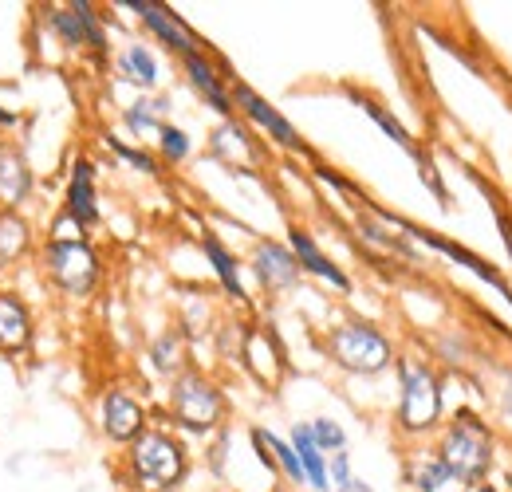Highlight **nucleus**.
Wrapping results in <instances>:
<instances>
[{
    "label": "nucleus",
    "instance_id": "1",
    "mask_svg": "<svg viewBox=\"0 0 512 492\" xmlns=\"http://www.w3.org/2000/svg\"><path fill=\"white\" fill-rule=\"evenodd\" d=\"M190 449L170 426H150L119 453L115 477L127 492H178L190 477Z\"/></svg>",
    "mask_w": 512,
    "mask_h": 492
},
{
    "label": "nucleus",
    "instance_id": "2",
    "mask_svg": "<svg viewBox=\"0 0 512 492\" xmlns=\"http://www.w3.org/2000/svg\"><path fill=\"white\" fill-rule=\"evenodd\" d=\"M36 276L44 288L56 292L64 304H91L107 284V256L95 245V237L79 241H40L36 248Z\"/></svg>",
    "mask_w": 512,
    "mask_h": 492
},
{
    "label": "nucleus",
    "instance_id": "3",
    "mask_svg": "<svg viewBox=\"0 0 512 492\" xmlns=\"http://www.w3.org/2000/svg\"><path fill=\"white\" fill-rule=\"evenodd\" d=\"M36 20L44 24L48 40L67 52L71 60L91 67H111V28L107 12L95 0H64V4H40Z\"/></svg>",
    "mask_w": 512,
    "mask_h": 492
},
{
    "label": "nucleus",
    "instance_id": "4",
    "mask_svg": "<svg viewBox=\"0 0 512 492\" xmlns=\"http://www.w3.org/2000/svg\"><path fill=\"white\" fill-rule=\"evenodd\" d=\"M166 418H170V430L209 437V433L225 430L229 398L205 370L186 367L166 386Z\"/></svg>",
    "mask_w": 512,
    "mask_h": 492
},
{
    "label": "nucleus",
    "instance_id": "5",
    "mask_svg": "<svg viewBox=\"0 0 512 492\" xmlns=\"http://www.w3.org/2000/svg\"><path fill=\"white\" fill-rule=\"evenodd\" d=\"M398 410L394 422L406 437H426L442 426V378L422 359H394Z\"/></svg>",
    "mask_w": 512,
    "mask_h": 492
},
{
    "label": "nucleus",
    "instance_id": "6",
    "mask_svg": "<svg viewBox=\"0 0 512 492\" xmlns=\"http://www.w3.org/2000/svg\"><path fill=\"white\" fill-rule=\"evenodd\" d=\"M323 351L335 367L347 370V374H359V378L386 374L398 359L386 331H379L375 323H363V319H347V323L331 327L323 335Z\"/></svg>",
    "mask_w": 512,
    "mask_h": 492
},
{
    "label": "nucleus",
    "instance_id": "7",
    "mask_svg": "<svg viewBox=\"0 0 512 492\" xmlns=\"http://www.w3.org/2000/svg\"><path fill=\"white\" fill-rule=\"evenodd\" d=\"M434 453L461 485H477L493 465V433L473 410H457L446 422Z\"/></svg>",
    "mask_w": 512,
    "mask_h": 492
},
{
    "label": "nucleus",
    "instance_id": "8",
    "mask_svg": "<svg viewBox=\"0 0 512 492\" xmlns=\"http://www.w3.org/2000/svg\"><path fill=\"white\" fill-rule=\"evenodd\" d=\"M91 418H95V433L115 449H127L138 433H146L154 426L150 422V406L127 386H103L95 394Z\"/></svg>",
    "mask_w": 512,
    "mask_h": 492
},
{
    "label": "nucleus",
    "instance_id": "9",
    "mask_svg": "<svg viewBox=\"0 0 512 492\" xmlns=\"http://www.w3.org/2000/svg\"><path fill=\"white\" fill-rule=\"evenodd\" d=\"M40 343V315L16 284H0V359L28 363Z\"/></svg>",
    "mask_w": 512,
    "mask_h": 492
},
{
    "label": "nucleus",
    "instance_id": "10",
    "mask_svg": "<svg viewBox=\"0 0 512 492\" xmlns=\"http://www.w3.org/2000/svg\"><path fill=\"white\" fill-rule=\"evenodd\" d=\"M60 213L71 217L87 237L103 225V197H99V162L87 150H75L67 162L64 197H60Z\"/></svg>",
    "mask_w": 512,
    "mask_h": 492
},
{
    "label": "nucleus",
    "instance_id": "11",
    "mask_svg": "<svg viewBox=\"0 0 512 492\" xmlns=\"http://www.w3.org/2000/svg\"><path fill=\"white\" fill-rule=\"evenodd\" d=\"M229 95H233V111H237L245 123H253L268 142H276V146H284V150H292V154H308V158H312L304 134L288 123V119H284L260 91H253L245 79L233 75V79H229Z\"/></svg>",
    "mask_w": 512,
    "mask_h": 492
},
{
    "label": "nucleus",
    "instance_id": "12",
    "mask_svg": "<svg viewBox=\"0 0 512 492\" xmlns=\"http://www.w3.org/2000/svg\"><path fill=\"white\" fill-rule=\"evenodd\" d=\"M115 8L123 12H134V20L142 24V32L162 44L166 52H174L178 60L190 56V52H201V36L193 32L190 24L170 8V4H158V0H119Z\"/></svg>",
    "mask_w": 512,
    "mask_h": 492
},
{
    "label": "nucleus",
    "instance_id": "13",
    "mask_svg": "<svg viewBox=\"0 0 512 492\" xmlns=\"http://www.w3.org/2000/svg\"><path fill=\"white\" fill-rule=\"evenodd\" d=\"M40 193V174L28 158V146L16 134H0V209H24Z\"/></svg>",
    "mask_w": 512,
    "mask_h": 492
},
{
    "label": "nucleus",
    "instance_id": "14",
    "mask_svg": "<svg viewBox=\"0 0 512 492\" xmlns=\"http://www.w3.org/2000/svg\"><path fill=\"white\" fill-rule=\"evenodd\" d=\"M249 272L260 284V292H268V296L296 292L300 280H304L292 248L284 245V241H276V237H256L253 248H249Z\"/></svg>",
    "mask_w": 512,
    "mask_h": 492
},
{
    "label": "nucleus",
    "instance_id": "15",
    "mask_svg": "<svg viewBox=\"0 0 512 492\" xmlns=\"http://www.w3.org/2000/svg\"><path fill=\"white\" fill-rule=\"evenodd\" d=\"M182 75H186V83L193 87V95L197 99H205V107L209 111H217L221 119H237V111H233V95H229V67L221 60H213L205 48L201 52H190V56H182Z\"/></svg>",
    "mask_w": 512,
    "mask_h": 492
},
{
    "label": "nucleus",
    "instance_id": "16",
    "mask_svg": "<svg viewBox=\"0 0 512 492\" xmlns=\"http://www.w3.org/2000/svg\"><path fill=\"white\" fill-rule=\"evenodd\" d=\"M44 241L40 225L24 209H0V276H12L36 260V248Z\"/></svg>",
    "mask_w": 512,
    "mask_h": 492
},
{
    "label": "nucleus",
    "instance_id": "17",
    "mask_svg": "<svg viewBox=\"0 0 512 492\" xmlns=\"http://www.w3.org/2000/svg\"><path fill=\"white\" fill-rule=\"evenodd\" d=\"M111 71H115L119 83L134 87L138 95H154L158 83H162V63H158V56H154V48L142 44V40L119 44V48L111 52Z\"/></svg>",
    "mask_w": 512,
    "mask_h": 492
},
{
    "label": "nucleus",
    "instance_id": "18",
    "mask_svg": "<svg viewBox=\"0 0 512 492\" xmlns=\"http://www.w3.org/2000/svg\"><path fill=\"white\" fill-rule=\"evenodd\" d=\"M284 245L292 248V256H296V264H300V272H304V276H316V280H323V284H331L335 292H351V276H347V272H343V268L323 252L320 241H316L308 229L292 225Z\"/></svg>",
    "mask_w": 512,
    "mask_h": 492
},
{
    "label": "nucleus",
    "instance_id": "19",
    "mask_svg": "<svg viewBox=\"0 0 512 492\" xmlns=\"http://www.w3.org/2000/svg\"><path fill=\"white\" fill-rule=\"evenodd\" d=\"M119 123H123V130H127L130 138L154 142L158 130L170 123V99L166 95H138V99H130L127 107H123Z\"/></svg>",
    "mask_w": 512,
    "mask_h": 492
},
{
    "label": "nucleus",
    "instance_id": "20",
    "mask_svg": "<svg viewBox=\"0 0 512 492\" xmlns=\"http://www.w3.org/2000/svg\"><path fill=\"white\" fill-rule=\"evenodd\" d=\"M201 252H205V264L213 268V276H217V284H221V292L229 296V300H245V276H241V256L233 252V248L225 245L217 233H201Z\"/></svg>",
    "mask_w": 512,
    "mask_h": 492
},
{
    "label": "nucleus",
    "instance_id": "21",
    "mask_svg": "<svg viewBox=\"0 0 512 492\" xmlns=\"http://www.w3.org/2000/svg\"><path fill=\"white\" fill-rule=\"evenodd\" d=\"M402 477H406V485H410L414 492H461V489H465V485H461V481L449 473L446 465H442V457H438L434 449L406 457Z\"/></svg>",
    "mask_w": 512,
    "mask_h": 492
},
{
    "label": "nucleus",
    "instance_id": "22",
    "mask_svg": "<svg viewBox=\"0 0 512 492\" xmlns=\"http://www.w3.org/2000/svg\"><path fill=\"white\" fill-rule=\"evenodd\" d=\"M351 99H355V103H359V107L367 111V119L379 126V130H383V134L390 138V142H394V146H402V150H406V154H410V158L418 162V170H426V166H430V158L422 154V146L414 142V134H410L406 126L398 123V119H394V115L386 111L379 99H371V95H359V91H351Z\"/></svg>",
    "mask_w": 512,
    "mask_h": 492
},
{
    "label": "nucleus",
    "instance_id": "23",
    "mask_svg": "<svg viewBox=\"0 0 512 492\" xmlns=\"http://www.w3.org/2000/svg\"><path fill=\"white\" fill-rule=\"evenodd\" d=\"M288 445L296 449V461L304 469V485L312 492H331V481H327V457L316 449L312 433H308V422H296L292 433H288Z\"/></svg>",
    "mask_w": 512,
    "mask_h": 492
},
{
    "label": "nucleus",
    "instance_id": "24",
    "mask_svg": "<svg viewBox=\"0 0 512 492\" xmlns=\"http://www.w3.org/2000/svg\"><path fill=\"white\" fill-rule=\"evenodd\" d=\"M209 146H213V154L225 158V162H237V154H241V158H253V162L264 158L260 138H256L249 126L237 123V119H225V123L217 126L213 138H209Z\"/></svg>",
    "mask_w": 512,
    "mask_h": 492
},
{
    "label": "nucleus",
    "instance_id": "25",
    "mask_svg": "<svg viewBox=\"0 0 512 492\" xmlns=\"http://www.w3.org/2000/svg\"><path fill=\"white\" fill-rule=\"evenodd\" d=\"M146 359H150L154 374H162V378L182 374L186 370V335H182V327H166L162 335H154L150 347H146Z\"/></svg>",
    "mask_w": 512,
    "mask_h": 492
},
{
    "label": "nucleus",
    "instance_id": "26",
    "mask_svg": "<svg viewBox=\"0 0 512 492\" xmlns=\"http://www.w3.org/2000/svg\"><path fill=\"white\" fill-rule=\"evenodd\" d=\"M268 449V457H272V465H276V477H284L288 485H304V469H300V461H296V449L288 445V437H280V433L264 430V426H253L249 430Z\"/></svg>",
    "mask_w": 512,
    "mask_h": 492
},
{
    "label": "nucleus",
    "instance_id": "27",
    "mask_svg": "<svg viewBox=\"0 0 512 492\" xmlns=\"http://www.w3.org/2000/svg\"><path fill=\"white\" fill-rule=\"evenodd\" d=\"M103 146L111 150V158H119L123 166L130 170H138V174H146V178H154L162 166H158V158L146 150V146H138V142H127V138H119V134H111V130H103Z\"/></svg>",
    "mask_w": 512,
    "mask_h": 492
},
{
    "label": "nucleus",
    "instance_id": "28",
    "mask_svg": "<svg viewBox=\"0 0 512 492\" xmlns=\"http://www.w3.org/2000/svg\"><path fill=\"white\" fill-rule=\"evenodd\" d=\"M154 150H158V166H182L193 154V138L186 126L166 123L154 138Z\"/></svg>",
    "mask_w": 512,
    "mask_h": 492
},
{
    "label": "nucleus",
    "instance_id": "29",
    "mask_svg": "<svg viewBox=\"0 0 512 492\" xmlns=\"http://www.w3.org/2000/svg\"><path fill=\"white\" fill-rule=\"evenodd\" d=\"M308 433H312V441H316V449H320L323 457L347 449V433H343V426H339L335 418H312V422H308Z\"/></svg>",
    "mask_w": 512,
    "mask_h": 492
},
{
    "label": "nucleus",
    "instance_id": "30",
    "mask_svg": "<svg viewBox=\"0 0 512 492\" xmlns=\"http://www.w3.org/2000/svg\"><path fill=\"white\" fill-rule=\"evenodd\" d=\"M327 481H331V492L351 481V453H347V449H343V453H331V461H327Z\"/></svg>",
    "mask_w": 512,
    "mask_h": 492
},
{
    "label": "nucleus",
    "instance_id": "31",
    "mask_svg": "<svg viewBox=\"0 0 512 492\" xmlns=\"http://www.w3.org/2000/svg\"><path fill=\"white\" fill-rule=\"evenodd\" d=\"M24 126V111L20 107H8L4 99H0V134H16Z\"/></svg>",
    "mask_w": 512,
    "mask_h": 492
},
{
    "label": "nucleus",
    "instance_id": "32",
    "mask_svg": "<svg viewBox=\"0 0 512 492\" xmlns=\"http://www.w3.org/2000/svg\"><path fill=\"white\" fill-rule=\"evenodd\" d=\"M335 492H375V489H371L367 481H359V477H351L347 485H339V489H335Z\"/></svg>",
    "mask_w": 512,
    "mask_h": 492
},
{
    "label": "nucleus",
    "instance_id": "33",
    "mask_svg": "<svg viewBox=\"0 0 512 492\" xmlns=\"http://www.w3.org/2000/svg\"><path fill=\"white\" fill-rule=\"evenodd\" d=\"M481 492H493V489H481Z\"/></svg>",
    "mask_w": 512,
    "mask_h": 492
}]
</instances>
